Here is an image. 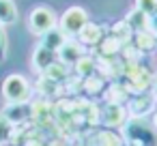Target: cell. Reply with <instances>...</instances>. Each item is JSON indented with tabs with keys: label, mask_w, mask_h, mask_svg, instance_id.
I'll list each match as a JSON object with an SVG mask.
<instances>
[{
	"label": "cell",
	"mask_w": 157,
	"mask_h": 146,
	"mask_svg": "<svg viewBox=\"0 0 157 146\" xmlns=\"http://www.w3.org/2000/svg\"><path fill=\"white\" fill-rule=\"evenodd\" d=\"M5 95H7L11 101H20V99H24V97L28 95V86H26V82H24L22 77L13 75V77H9L7 84H5Z\"/></svg>",
	"instance_id": "3957f363"
},
{
	"label": "cell",
	"mask_w": 157,
	"mask_h": 146,
	"mask_svg": "<svg viewBox=\"0 0 157 146\" xmlns=\"http://www.w3.org/2000/svg\"><path fill=\"white\" fill-rule=\"evenodd\" d=\"M56 26V15L48 7H37L30 13V30L37 35H45Z\"/></svg>",
	"instance_id": "7a4b0ae2"
},
{
	"label": "cell",
	"mask_w": 157,
	"mask_h": 146,
	"mask_svg": "<svg viewBox=\"0 0 157 146\" xmlns=\"http://www.w3.org/2000/svg\"><path fill=\"white\" fill-rule=\"evenodd\" d=\"M151 26H153V30L157 32V13H155V15L151 17Z\"/></svg>",
	"instance_id": "8992f818"
},
{
	"label": "cell",
	"mask_w": 157,
	"mask_h": 146,
	"mask_svg": "<svg viewBox=\"0 0 157 146\" xmlns=\"http://www.w3.org/2000/svg\"><path fill=\"white\" fill-rule=\"evenodd\" d=\"M17 11L11 0H0V24H11L15 20Z\"/></svg>",
	"instance_id": "277c9868"
},
{
	"label": "cell",
	"mask_w": 157,
	"mask_h": 146,
	"mask_svg": "<svg viewBox=\"0 0 157 146\" xmlns=\"http://www.w3.org/2000/svg\"><path fill=\"white\" fill-rule=\"evenodd\" d=\"M86 24H88V15L82 7H71L60 17V30L65 35H80Z\"/></svg>",
	"instance_id": "6da1fadb"
},
{
	"label": "cell",
	"mask_w": 157,
	"mask_h": 146,
	"mask_svg": "<svg viewBox=\"0 0 157 146\" xmlns=\"http://www.w3.org/2000/svg\"><path fill=\"white\" fill-rule=\"evenodd\" d=\"M136 9L148 17H153L157 13V0H136Z\"/></svg>",
	"instance_id": "5b68a950"
}]
</instances>
